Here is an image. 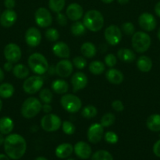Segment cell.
<instances>
[{
  "label": "cell",
  "instance_id": "1",
  "mask_svg": "<svg viewBox=\"0 0 160 160\" xmlns=\"http://www.w3.org/2000/svg\"><path fill=\"white\" fill-rule=\"evenodd\" d=\"M4 150L6 156L11 159H21L27 150V142L24 137L18 134H9L5 138Z\"/></svg>",
  "mask_w": 160,
  "mask_h": 160
},
{
  "label": "cell",
  "instance_id": "2",
  "mask_svg": "<svg viewBox=\"0 0 160 160\" xmlns=\"http://www.w3.org/2000/svg\"><path fill=\"white\" fill-rule=\"evenodd\" d=\"M83 23L87 30L93 32H97L103 28L104 18L100 11L90 9L83 16Z\"/></svg>",
  "mask_w": 160,
  "mask_h": 160
},
{
  "label": "cell",
  "instance_id": "3",
  "mask_svg": "<svg viewBox=\"0 0 160 160\" xmlns=\"http://www.w3.org/2000/svg\"><path fill=\"white\" fill-rule=\"evenodd\" d=\"M28 65L33 73L40 76L45 74L50 67L46 58L39 52H35L30 55L28 59Z\"/></svg>",
  "mask_w": 160,
  "mask_h": 160
},
{
  "label": "cell",
  "instance_id": "4",
  "mask_svg": "<svg viewBox=\"0 0 160 160\" xmlns=\"http://www.w3.org/2000/svg\"><path fill=\"white\" fill-rule=\"evenodd\" d=\"M42 102L35 97L26 98L22 103L20 113L25 119H32L42 111Z\"/></svg>",
  "mask_w": 160,
  "mask_h": 160
},
{
  "label": "cell",
  "instance_id": "5",
  "mask_svg": "<svg viewBox=\"0 0 160 160\" xmlns=\"http://www.w3.org/2000/svg\"><path fill=\"white\" fill-rule=\"evenodd\" d=\"M132 46L138 53H144L150 48L152 39L151 37L144 31H136L132 35Z\"/></svg>",
  "mask_w": 160,
  "mask_h": 160
},
{
  "label": "cell",
  "instance_id": "6",
  "mask_svg": "<svg viewBox=\"0 0 160 160\" xmlns=\"http://www.w3.org/2000/svg\"><path fill=\"white\" fill-rule=\"evenodd\" d=\"M61 105L64 110L70 113H76L81 109V99L73 94H64L61 98Z\"/></svg>",
  "mask_w": 160,
  "mask_h": 160
},
{
  "label": "cell",
  "instance_id": "7",
  "mask_svg": "<svg viewBox=\"0 0 160 160\" xmlns=\"http://www.w3.org/2000/svg\"><path fill=\"white\" fill-rule=\"evenodd\" d=\"M44 80L40 75H33L28 77L23 83L24 92L28 95H34L42 89Z\"/></svg>",
  "mask_w": 160,
  "mask_h": 160
},
{
  "label": "cell",
  "instance_id": "8",
  "mask_svg": "<svg viewBox=\"0 0 160 160\" xmlns=\"http://www.w3.org/2000/svg\"><path fill=\"white\" fill-rule=\"evenodd\" d=\"M41 128L46 132H54L61 128L62 122L57 115L53 113L45 114L40 121Z\"/></svg>",
  "mask_w": 160,
  "mask_h": 160
},
{
  "label": "cell",
  "instance_id": "9",
  "mask_svg": "<svg viewBox=\"0 0 160 160\" xmlns=\"http://www.w3.org/2000/svg\"><path fill=\"white\" fill-rule=\"evenodd\" d=\"M104 35L105 41L109 45H113V46L119 45L122 38V30L116 25L108 26L105 29Z\"/></svg>",
  "mask_w": 160,
  "mask_h": 160
},
{
  "label": "cell",
  "instance_id": "10",
  "mask_svg": "<svg viewBox=\"0 0 160 160\" xmlns=\"http://www.w3.org/2000/svg\"><path fill=\"white\" fill-rule=\"evenodd\" d=\"M35 21L40 28H49L53 23V17L46 8L40 7L35 12Z\"/></svg>",
  "mask_w": 160,
  "mask_h": 160
},
{
  "label": "cell",
  "instance_id": "11",
  "mask_svg": "<svg viewBox=\"0 0 160 160\" xmlns=\"http://www.w3.org/2000/svg\"><path fill=\"white\" fill-rule=\"evenodd\" d=\"M4 56L8 62L16 63L22 56V52L20 46L15 43H9L4 48Z\"/></svg>",
  "mask_w": 160,
  "mask_h": 160
},
{
  "label": "cell",
  "instance_id": "12",
  "mask_svg": "<svg viewBox=\"0 0 160 160\" xmlns=\"http://www.w3.org/2000/svg\"><path fill=\"white\" fill-rule=\"evenodd\" d=\"M104 135V127L100 123H94L90 125L87 131V138L92 144H97Z\"/></svg>",
  "mask_w": 160,
  "mask_h": 160
},
{
  "label": "cell",
  "instance_id": "13",
  "mask_svg": "<svg viewBox=\"0 0 160 160\" xmlns=\"http://www.w3.org/2000/svg\"><path fill=\"white\" fill-rule=\"evenodd\" d=\"M138 23L144 31H152L157 26V21L155 17L149 12H143L138 17Z\"/></svg>",
  "mask_w": 160,
  "mask_h": 160
},
{
  "label": "cell",
  "instance_id": "14",
  "mask_svg": "<svg viewBox=\"0 0 160 160\" xmlns=\"http://www.w3.org/2000/svg\"><path fill=\"white\" fill-rule=\"evenodd\" d=\"M56 69V73L60 78H68L73 73L74 66L72 62L67 59H63L62 60L59 61L55 66Z\"/></svg>",
  "mask_w": 160,
  "mask_h": 160
},
{
  "label": "cell",
  "instance_id": "15",
  "mask_svg": "<svg viewBox=\"0 0 160 160\" xmlns=\"http://www.w3.org/2000/svg\"><path fill=\"white\" fill-rule=\"evenodd\" d=\"M25 42L30 47H36L41 43L42 34L38 28L35 27L29 28L25 32Z\"/></svg>",
  "mask_w": 160,
  "mask_h": 160
},
{
  "label": "cell",
  "instance_id": "16",
  "mask_svg": "<svg viewBox=\"0 0 160 160\" xmlns=\"http://www.w3.org/2000/svg\"><path fill=\"white\" fill-rule=\"evenodd\" d=\"M72 89L74 92H77L83 90L86 87L88 83L87 76L83 72H76L74 73L71 79Z\"/></svg>",
  "mask_w": 160,
  "mask_h": 160
},
{
  "label": "cell",
  "instance_id": "17",
  "mask_svg": "<svg viewBox=\"0 0 160 160\" xmlns=\"http://www.w3.org/2000/svg\"><path fill=\"white\" fill-rule=\"evenodd\" d=\"M74 152L78 158L87 159L92 155V148L90 145L85 142H78L74 146Z\"/></svg>",
  "mask_w": 160,
  "mask_h": 160
},
{
  "label": "cell",
  "instance_id": "18",
  "mask_svg": "<svg viewBox=\"0 0 160 160\" xmlns=\"http://www.w3.org/2000/svg\"><path fill=\"white\" fill-rule=\"evenodd\" d=\"M17 20V14L13 9H6L0 15V24L4 28H10Z\"/></svg>",
  "mask_w": 160,
  "mask_h": 160
},
{
  "label": "cell",
  "instance_id": "19",
  "mask_svg": "<svg viewBox=\"0 0 160 160\" xmlns=\"http://www.w3.org/2000/svg\"><path fill=\"white\" fill-rule=\"evenodd\" d=\"M66 16L72 21H78L83 17V8L78 3H72L66 9Z\"/></svg>",
  "mask_w": 160,
  "mask_h": 160
},
{
  "label": "cell",
  "instance_id": "20",
  "mask_svg": "<svg viewBox=\"0 0 160 160\" xmlns=\"http://www.w3.org/2000/svg\"><path fill=\"white\" fill-rule=\"evenodd\" d=\"M52 50L53 54L61 59H67L70 56V48L64 42H58L55 43L52 48Z\"/></svg>",
  "mask_w": 160,
  "mask_h": 160
},
{
  "label": "cell",
  "instance_id": "21",
  "mask_svg": "<svg viewBox=\"0 0 160 160\" xmlns=\"http://www.w3.org/2000/svg\"><path fill=\"white\" fill-rule=\"evenodd\" d=\"M106 79L112 84H120L124 81V75L117 69L110 68L105 73Z\"/></svg>",
  "mask_w": 160,
  "mask_h": 160
},
{
  "label": "cell",
  "instance_id": "22",
  "mask_svg": "<svg viewBox=\"0 0 160 160\" xmlns=\"http://www.w3.org/2000/svg\"><path fill=\"white\" fill-rule=\"evenodd\" d=\"M74 147L70 143H63L58 145L55 149V155L59 159H66L72 154Z\"/></svg>",
  "mask_w": 160,
  "mask_h": 160
},
{
  "label": "cell",
  "instance_id": "23",
  "mask_svg": "<svg viewBox=\"0 0 160 160\" xmlns=\"http://www.w3.org/2000/svg\"><path fill=\"white\" fill-rule=\"evenodd\" d=\"M117 57L122 62H132L136 59V54L130 48H122L118 50Z\"/></svg>",
  "mask_w": 160,
  "mask_h": 160
},
{
  "label": "cell",
  "instance_id": "24",
  "mask_svg": "<svg viewBox=\"0 0 160 160\" xmlns=\"http://www.w3.org/2000/svg\"><path fill=\"white\" fill-rule=\"evenodd\" d=\"M51 88L53 92L58 95H64L67 94L69 89V85L67 82L62 79H56L52 82Z\"/></svg>",
  "mask_w": 160,
  "mask_h": 160
},
{
  "label": "cell",
  "instance_id": "25",
  "mask_svg": "<svg viewBox=\"0 0 160 160\" xmlns=\"http://www.w3.org/2000/svg\"><path fill=\"white\" fill-rule=\"evenodd\" d=\"M13 121L9 117H3L0 118V133L2 134H9L13 130Z\"/></svg>",
  "mask_w": 160,
  "mask_h": 160
},
{
  "label": "cell",
  "instance_id": "26",
  "mask_svg": "<svg viewBox=\"0 0 160 160\" xmlns=\"http://www.w3.org/2000/svg\"><path fill=\"white\" fill-rule=\"evenodd\" d=\"M136 67L138 70L144 73H147L152 68V61L148 56H141L136 60Z\"/></svg>",
  "mask_w": 160,
  "mask_h": 160
},
{
  "label": "cell",
  "instance_id": "27",
  "mask_svg": "<svg viewBox=\"0 0 160 160\" xmlns=\"http://www.w3.org/2000/svg\"><path fill=\"white\" fill-rule=\"evenodd\" d=\"M146 126L153 132L160 131V115L159 114H152L147 117L146 120Z\"/></svg>",
  "mask_w": 160,
  "mask_h": 160
},
{
  "label": "cell",
  "instance_id": "28",
  "mask_svg": "<svg viewBox=\"0 0 160 160\" xmlns=\"http://www.w3.org/2000/svg\"><path fill=\"white\" fill-rule=\"evenodd\" d=\"M80 52L85 58L91 59V58H93L97 54V48L92 42H86L81 45Z\"/></svg>",
  "mask_w": 160,
  "mask_h": 160
},
{
  "label": "cell",
  "instance_id": "29",
  "mask_svg": "<svg viewBox=\"0 0 160 160\" xmlns=\"http://www.w3.org/2000/svg\"><path fill=\"white\" fill-rule=\"evenodd\" d=\"M13 73L18 79H26L30 73L29 67L24 64H17L13 68Z\"/></svg>",
  "mask_w": 160,
  "mask_h": 160
},
{
  "label": "cell",
  "instance_id": "30",
  "mask_svg": "<svg viewBox=\"0 0 160 160\" xmlns=\"http://www.w3.org/2000/svg\"><path fill=\"white\" fill-rule=\"evenodd\" d=\"M89 70L92 74L100 75L105 71V64L101 61H93L89 63Z\"/></svg>",
  "mask_w": 160,
  "mask_h": 160
},
{
  "label": "cell",
  "instance_id": "31",
  "mask_svg": "<svg viewBox=\"0 0 160 160\" xmlns=\"http://www.w3.org/2000/svg\"><path fill=\"white\" fill-rule=\"evenodd\" d=\"M14 87L9 83L0 84V98H9L14 94Z\"/></svg>",
  "mask_w": 160,
  "mask_h": 160
},
{
  "label": "cell",
  "instance_id": "32",
  "mask_svg": "<svg viewBox=\"0 0 160 160\" xmlns=\"http://www.w3.org/2000/svg\"><path fill=\"white\" fill-rule=\"evenodd\" d=\"M86 27H85L84 23L80 22L79 20L78 21H75L71 26V32L73 35L78 37V36H82L86 33Z\"/></svg>",
  "mask_w": 160,
  "mask_h": 160
},
{
  "label": "cell",
  "instance_id": "33",
  "mask_svg": "<svg viewBox=\"0 0 160 160\" xmlns=\"http://www.w3.org/2000/svg\"><path fill=\"white\" fill-rule=\"evenodd\" d=\"M49 8L53 12H61L65 6V0H49Z\"/></svg>",
  "mask_w": 160,
  "mask_h": 160
},
{
  "label": "cell",
  "instance_id": "34",
  "mask_svg": "<svg viewBox=\"0 0 160 160\" xmlns=\"http://www.w3.org/2000/svg\"><path fill=\"white\" fill-rule=\"evenodd\" d=\"M81 114L84 118L93 119L97 115V109L93 105H88L83 108Z\"/></svg>",
  "mask_w": 160,
  "mask_h": 160
},
{
  "label": "cell",
  "instance_id": "35",
  "mask_svg": "<svg viewBox=\"0 0 160 160\" xmlns=\"http://www.w3.org/2000/svg\"><path fill=\"white\" fill-rule=\"evenodd\" d=\"M53 92L50 89L43 88L39 91V98H40V101L42 102L44 104L45 103L50 104V102L53 101Z\"/></svg>",
  "mask_w": 160,
  "mask_h": 160
},
{
  "label": "cell",
  "instance_id": "36",
  "mask_svg": "<svg viewBox=\"0 0 160 160\" xmlns=\"http://www.w3.org/2000/svg\"><path fill=\"white\" fill-rule=\"evenodd\" d=\"M91 160H113V157L106 150H98L92 155Z\"/></svg>",
  "mask_w": 160,
  "mask_h": 160
},
{
  "label": "cell",
  "instance_id": "37",
  "mask_svg": "<svg viewBox=\"0 0 160 160\" xmlns=\"http://www.w3.org/2000/svg\"><path fill=\"white\" fill-rule=\"evenodd\" d=\"M115 121V116L111 112H108L103 115V117L100 119V123L104 128H108L114 124Z\"/></svg>",
  "mask_w": 160,
  "mask_h": 160
},
{
  "label": "cell",
  "instance_id": "38",
  "mask_svg": "<svg viewBox=\"0 0 160 160\" xmlns=\"http://www.w3.org/2000/svg\"><path fill=\"white\" fill-rule=\"evenodd\" d=\"M45 38L51 42H56L60 38V34L56 28H48L45 32Z\"/></svg>",
  "mask_w": 160,
  "mask_h": 160
},
{
  "label": "cell",
  "instance_id": "39",
  "mask_svg": "<svg viewBox=\"0 0 160 160\" xmlns=\"http://www.w3.org/2000/svg\"><path fill=\"white\" fill-rule=\"evenodd\" d=\"M61 128H62L63 132L67 134V135H72L75 131V125L72 122L67 121V120L63 122Z\"/></svg>",
  "mask_w": 160,
  "mask_h": 160
},
{
  "label": "cell",
  "instance_id": "40",
  "mask_svg": "<svg viewBox=\"0 0 160 160\" xmlns=\"http://www.w3.org/2000/svg\"><path fill=\"white\" fill-rule=\"evenodd\" d=\"M72 63L75 67L78 70H83L87 65V61L84 56H75L72 60Z\"/></svg>",
  "mask_w": 160,
  "mask_h": 160
},
{
  "label": "cell",
  "instance_id": "41",
  "mask_svg": "<svg viewBox=\"0 0 160 160\" xmlns=\"http://www.w3.org/2000/svg\"><path fill=\"white\" fill-rule=\"evenodd\" d=\"M122 32L126 35H133L135 33V27L132 22H125L121 26Z\"/></svg>",
  "mask_w": 160,
  "mask_h": 160
},
{
  "label": "cell",
  "instance_id": "42",
  "mask_svg": "<svg viewBox=\"0 0 160 160\" xmlns=\"http://www.w3.org/2000/svg\"><path fill=\"white\" fill-rule=\"evenodd\" d=\"M104 64L110 68H112L117 64V56L113 53H109L104 57Z\"/></svg>",
  "mask_w": 160,
  "mask_h": 160
},
{
  "label": "cell",
  "instance_id": "43",
  "mask_svg": "<svg viewBox=\"0 0 160 160\" xmlns=\"http://www.w3.org/2000/svg\"><path fill=\"white\" fill-rule=\"evenodd\" d=\"M104 136L105 141L109 144H116L119 141V137H118L117 134L113 131H107Z\"/></svg>",
  "mask_w": 160,
  "mask_h": 160
},
{
  "label": "cell",
  "instance_id": "44",
  "mask_svg": "<svg viewBox=\"0 0 160 160\" xmlns=\"http://www.w3.org/2000/svg\"><path fill=\"white\" fill-rule=\"evenodd\" d=\"M111 107L115 112H121L124 110V104L121 100H115L111 103Z\"/></svg>",
  "mask_w": 160,
  "mask_h": 160
},
{
  "label": "cell",
  "instance_id": "45",
  "mask_svg": "<svg viewBox=\"0 0 160 160\" xmlns=\"http://www.w3.org/2000/svg\"><path fill=\"white\" fill-rule=\"evenodd\" d=\"M56 21L60 26H65L67 23V17L66 14L62 13V12H58L56 15Z\"/></svg>",
  "mask_w": 160,
  "mask_h": 160
},
{
  "label": "cell",
  "instance_id": "46",
  "mask_svg": "<svg viewBox=\"0 0 160 160\" xmlns=\"http://www.w3.org/2000/svg\"><path fill=\"white\" fill-rule=\"evenodd\" d=\"M153 152L157 157L160 158V140L157 141L153 146Z\"/></svg>",
  "mask_w": 160,
  "mask_h": 160
},
{
  "label": "cell",
  "instance_id": "47",
  "mask_svg": "<svg viewBox=\"0 0 160 160\" xmlns=\"http://www.w3.org/2000/svg\"><path fill=\"white\" fill-rule=\"evenodd\" d=\"M4 6H6V9H13L16 6V1L15 0H5Z\"/></svg>",
  "mask_w": 160,
  "mask_h": 160
},
{
  "label": "cell",
  "instance_id": "48",
  "mask_svg": "<svg viewBox=\"0 0 160 160\" xmlns=\"http://www.w3.org/2000/svg\"><path fill=\"white\" fill-rule=\"evenodd\" d=\"M42 111H43L45 113L48 114V113H50V112H52V110H53V108H52V106H50V104H46V103H45L44 105H42Z\"/></svg>",
  "mask_w": 160,
  "mask_h": 160
},
{
  "label": "cell",
  "instance_id": "49",
  "mask_svg": "<svg viewBox=\"0 0 160 160\" xmlns=\"http://www.w3.org/2000/svg\"><path fill=\"white\" fill-rule=\"evenodd\" d=\"M3 68H4V70H6V71L7 72L11 71V70H13V63L7 61V62H5L4 65H3Z\"/></svg>",
  "mask_w": 160,
  "mask_h": 160
},
{
  "label": "cell",
  "instance_id": "50",
  "mask_svg": "<svg viewBox=\"0 0 160 160\" xmlns=\"http://www.w3.org/2000/svg\"><path fill=\"white\" fill-rule=\"evenodd\" d=\"M155 12L158 17H160V1L155 6Z\"/></svg>",
  "mask_w": 160,
  "mask_h": 160
},
{
  "label": "cell",
  "instance_id": "51",
  "mask_svg": "<svg viewBox=\"0 0 160 160\" xmlns=\"http://www.w3.org/2000/svg\"><path fill=\"white\" fill-rule=\"evenodd\" d=\"M49 73L51 75L54 74V73H56V69H55V67H53V66H52V67H49V70L48 71Z\"/></svg>",
  "mask_w": 160,
  "mask_h": 160
},
{
  "label": "cell",
  "instance_id": "52",
  "mask_svg": "<svg viewBox=\"0 0 160 160\" xmlns=\"http://www.w3.org/2000/svg\"><path fill=\"white\" fill-rule=\"evenodd\" d=\"M4 78H5L4 72H3V70L0 68V83H1L3 80H4Z\"/></svg>",
  "mask_w": 160,
  "mask_h": 160
},
{
  "label": "cell",
  "instance_id": "53",
  "mask_svg": "<svg viewBox=\"0 0 160 160\" xmlns=\"http://www.w3.org/2000/svg\"><path fill=\"white\" fill-rule=\"evenodd\" d=\"M0 160H9V158L6 155L0 154Z\"/></svg>",
  "mask_w": 160,
  "mask_h": 160
},
{
  "label": "cell",
  "instance_id": "54",
  "mask_svg": "<svg viewBox=\"0 0 160 160\" xmlns=\"http://www.w3.org/2000/svg\"><path fill=\"white\" fill-rule=\"evenodd\" d=\"M117 1L120 5H125L130 2V0H117Z\"/></svg>",
  "mask_w": 160,
  "mask_h": 160
},
{
  "label": "cell",
  "instance_id": "55",
  "mask_svg": "<svg viewBox=\"0 0 160 160\" xmlns=\"http://www.w3.org/2000/svg\"><path fill=\"white\" fill-rule=\"evenodd\" d=\"M3 134H2L1 133H0V146H1L2 145H3V143H4V141H5V138H3Z\"/></svg>",
  "mask_w": 160,
  "mask_h": 160
},
{
  "label": "cell",
  "instance_id": "56",
  "mask_svg": "<svg viewBox=\"0 0 160 160\" xmlns=\"http://www.w3.org/2000/svg\"><path fill=\"white\" fill-rule=\"evenodd\" d=\"M104 3H106V4H109V3L112 2L114 0H101Z\"/></svg>",
  "mask_w": 160,
  "mask_h": 160
},
{
  "label": "cell",
  "instance_id": "57",
  "mask_svg": "<svg viewBox=\"0 0 160 160\" xmlns=\"http://www.w3.org/2000/svg\"><path fill=\"white\" fill-rule=\"evenodd\" d=\"M35 160H48V159L45 157H42V156H39V157H37Z\"/></svg>",
  "mask_w": 160,
  "mask_h": 160
},
{
  "label": "cell",
  "instance_id": "58",
  "mask_svg": "<svg viewBox=\"0 0 160 160\" xmlns=\"http://www.w3.org/2000/svg\"><path fill=\"white\" fill-rule=\"evenodd\" d=\"M2 108H3V102H2L1 98H0V111L2 110Z\"/></svg>",
  "mask_w": 160,
  "mask_h": 160
},
{
  "label": "cell",
  "instance_id": "59",
  "mask_svg": "<svg viewBox=\"0 0 160 160\" xmlns=\"http://www.w3.org/2000/svg\"><path fill=\"white\" fill-rule=\"evenodd\" d=\"M158 38L159 39V41H160V29L158 30Z\"/></svg>",
  "mask_w": 160,
  "mask_h": 160
},
{
  "label": "cell",
  "instance_id": "60",
  "mask_svg": "<svg viewBox=\"0 0 160 160\" xmlns=\"http://www.w3.org/2000/svg\"><path fill=\"white\" fill-rule=\"evenodd\" d=\"M67 160H75V159H67Z\"/></svg>",
  "mask_w": 160,
  "mask_h": 160
}]
</instances>
